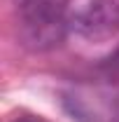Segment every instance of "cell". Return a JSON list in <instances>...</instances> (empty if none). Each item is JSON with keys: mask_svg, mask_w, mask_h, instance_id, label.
Returning a JSON list of instances; mask_svg holds the SVG:
<instances>
[{"mask_svg": "<svg viewBox=\"0 0 119 122\" xmlns=\"http://www.w3.org/2000/svg\"><path fill=\"white\" fill-rule=\"evenodd\" d=\"M70 21L59 0H21L19 40L33 52H47L63 42Z\"/></svg>", "mask_w": 119, "mask_h": 122, "instance_id": "obj_1", "label": "cell"}, {"mask_svg": "<svg viewBox=\"0 0 119 122\" xmlns=\"http://www.w3.org/2000/svg\"><path fill=\"white\" fill-rule=\"evenodd\" d=\"M87 40H107L119 30V0H87L70 19Z\"/></svg>", "mask_w": 119, "mask_h": 122, "instance_id": "obj_2", "label": "cell"}, {"mask_svg": "<svg viewBox=\"0 0 119 122\" xmlns=\"http://www.w3.org/2000/svg\"><path fill=\"white\" fill-rule=\"evenodd\" d=\"M16 122H42V120H37V117H19Z\"/></svg>", "mask_w": 119, "mask_h": 122, "instance_id": "obj_3", "label": "cell"}, {"mask_svg": "<svg viewBox=\"0 0 119 122\" xmlns=\"http://www.w3.org/2000/svg\"><path fill=\"white\" fill-rule=\"evenodd\" d=\"M114 61H117V63H119V49H117V54H114Z\"/></svg>", "mask_w": 119, "mask_h": 122, "instance_id": "obj_4", "label": "cell"}]
</instances>
